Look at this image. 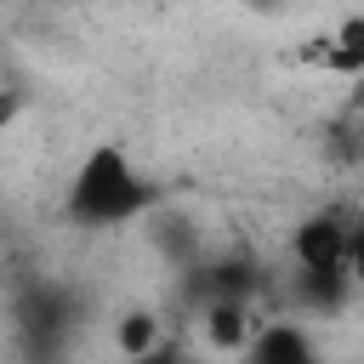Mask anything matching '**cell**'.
<instances>
[{
	"instance_id": "cell-1",
	"label": "cell",
	"mask_w": 364,
	"mask_h": 364,
	"mask_svg": "<svg viewBox=\"0 0 364 364\" xmlns=\"http://www.w3.org/2000/svg\"><path fill=\"white\" fill-rule=\"evenodd\" d=\"M148 199H154V193H148L142 171L131 165V154H125L119 142H97V148L80 159L63 210H68L80 228H119V222L142 216Z\"/></svg>"
},
{
	"instance_id": "cell-2",
	"label": "cell",
	"mask_w": 364,
	"mask_h": 364,
	"mask_svg": "<svg viewBox=\"0 0 364 364\" xmlns=\"http://www.w3.org/2000/svg\"><path fill=\"white\" fill-rule=\"evenodd\" d=\"M347 233H353V210H341V205L313 210L290 233V262L307 273H336V267H347Z\"/></svg>"
},
{
	"instance_id": "cell-3",
	"label": "cell",
	"mask_w": 364,
	"mask_h": 364,
	"mask_svg": "<svg viewBox=\"0 0 364 364\" xmlns=\"http://www.w3.org/2000/svg\"><path fill=\"white\" fill-rule=\"evenodd\" d=\"M256 330H262V324H256L250 301H228V296L205 301V341H210L216 353H250Z\"/></svg>"
},
{
	"instance_id": "cell-4",
	"label": "cell",
	"mask_w": 364,
	"mask_h": 364,
	"mask_svg": "<svg viewBox=\"0 0 364 364\" xmlns=\"http://www.w3.org/2000/svg\"><path fill=\"white\" fill-rule=\"evenodd\" d=\"M353 290H358V284H353L347 267H336V273H307V267H296V273H290V301H296L301 313H341Z\"/></svg>"
},
{
	"instance_id": "cell-5",
	"label": "cell",
	"mask_w": 364,
	"mask_h": 364,
	"mask_svg": "<svg viewBox=\"0 0 364 364\" xmlns=\"http://www.w3.org/2000/svg\"><path fill=\"white\" fill-rule=\"evenodd\" d=\"M250 364H318L301 324H262L250 341Z\"/></svg>"
},
{
	"instance_id": "cell-6",
	"label": "cell",
	"mask_w": 364,
	"mask_h": 364,
	"mask_svg": "<svg viewBox=\"0 0 364 364\" xmlns=\"http://www.w3.org/2000/svg\"><path fill=\"white\" fill-rule=\"evenodd\" d=\"M165 341V330H159V318L148 313V307H131L119 324H114V353L125 358V364H136L142 353H154Z\"/></svg>"
},
{
	"instance_id": "cell-7",
	"label": "cell",
	"mask_w": 364,
	"mask_h": 364,
	"mask_svg": "<svg viewBox=\"0 0 364 364\" xmlns=\"http://www.w3.org/2000/svg\"><path fill=\"white\" fill-rule=\"evenodd\" d=\"M324 68H330V74H353V80H364V17H358V11L336 23L330 51H324Z\"/></svg>"
},
{
	"instance_id": "cell-8",
	"label": "cell",
	"mask_w": 364,
	"mask_h": 364,
	"mask_svg": "<svg viewBox=\"0 0 364 364\" xmlns=\"http://www.w3.org/2000/svg\"><path fill=\"white\" fill-rule=\"evenodd\" d=\"M347 273L353 284H364V216H353V233H347Z\"/></svg>"
},
{
	"instance_id": "cell-9",
	"label": "cell",
	"mask_w": 364,
	"mask_h": 364,
	"mask_svg": "<svg viewBox=\"0 0 364 364\" xmlns=\"http://www.w3.org/2000/svg\"><path fill=\"white\" fill-rule=\"evenodd\" d=\"M17 108H23V97H17V91H0V131L17 119Z\"/></svg>"
}]
</instances>
